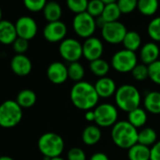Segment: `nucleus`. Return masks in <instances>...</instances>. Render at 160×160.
I'll return each instance as SVG.
<instances>
[{
    "instance_id": "obj_1",
    "label": "nucleus",
    "mask_w": 160,
    "mask_h": 160,
    "mask_svg": "<svg viewBox=\"0 0 160 160\" xmlns=\"http://www.w3.org/2000/svg\"><path fill=\"white\" fill-rule=\"evenodd\" d=\"M70 100L77 109L88 112L97 107L99 96L93 84L88 82L82 81L75 82L71 87Z\"/></svg>"
},
{
    "instance_id": "obj_2",
    "label": "nucleus",
    "mask_w": 160,
    "mask_h": 160,
    "mask_svg": "<svg viewBox=\"0 0 160 160\" xmlns=\"http://www.w3.org/2000/svg\"><path fill=\"white\" fill-rule=\"evenodd\" d=\"M112 140L122 149H130L138 143L139 131L128 121H118L112 128Z\"/></svg>"
},
{
    "instance_id": "obj_3",
    "label": "nucleus",
    "mask_w": 160,
    "mask_h": 160,
    "mask_svg": "<svg viewBox=\"0 0 160 160\" xmlns=\"http://www.w3.org/2000/svg\"><path fill=\"white\" fill-rule=\"evenodd\" d=\"M114 99L117 107L128 113L140 108L142 97L140 91L134 85L123 84L117 88Z\"/></svg>"
},
{
    "instance_id": "obj_4",
    "label": "nucleus",
    "mask_w": 160,
    "mask_h": 160,
    "mask_svg": "<svg viewBox=\"0 0 160 160\" xmlns=\"http://www.w3.org/2000/svg\"><path fill=\"white\" fill-rule=\"evenodd\" d=\"M38 148L45 158H58L64 151L65 143L62 137L53 132L42 134L38 141Z\"/></svg>"
},
{
    "instance_id": "obj_5",
    "label": "nucleus",
    "mask_w": 160,
    "mask_h": 160,
    "mask_svg": "<svg viewBox=\"0 0 160 160\" xmlns=\"http://www.w3.org/2000/svg\"><path fill=\"white\" fill-rule=\"evenodd\" d=\"M22 118V108L16 100H6L0 106V126L4 128L16 127Z\"/></svg>"
},
{
    "instance_id": "obj_6",
    "label": "nucleus",
    "mask_w": 160,
    "mask_h": 160,
    "mask_svg": "<svg viewBox=\"0 0 160 160\" xmlns=\"http://www.w3.org/2000/svg\"><path fill=\"white\" fill-rule=\"evenodd\" d=\"M112 66L113 69L121 73L132 72L138 65V57L136 52L123 49L117 51L112 57Z\"/></svg>"
},
{
    "instance_id": "obj_7",
    "label": "nucleus",
    "mask_w": 160,
    "mask_h": 160,
    "mask_svg": "<svg viewBox=\"0 0 160 160\" xmlns=\"http://www.w3.org/2000/svg\"><path fill=\"white\" fill-rule=\"evenodd\" d=\"M72 27L79 37L85 39L89 38L93 36L97 28L96 19L87 12L75 15L72 21Z\"/></svg>"
},
{
    "instance_id": "obj_8",
    "label": "nucleus",
    "mask_w": 160,
    "mask_h": 160,
    "mask_svg": "<svg viewBox=\"0 0 160 160\" xmlns=\"http://www.w3.org/2000/svg\"><path fill=\"white\" fill-rule=\"evenodd\" d=\"M96 120L98 127H113L118 121V111L116 107L110 103H102L95 108Z\"/></svg>"
},
{
    "instance_id": "obj_9",
    "label": "nucleus",
    "mask_w": 160,
    "mask_h": 160,
    "mask_svg": "<svg viewBox=\"0 0 160 160\" xmlns=\"http://www.w3.org/2000/svg\"><path fill=\"white\" fill-rule=\"evenodd\" d=\"M59 53L61 57L67 62L74 63L79 62V60L83 56L82 44L72 38H65L59 45Z\"/></svg>"
},
{
    "instance_id": "obj_10",
    "label": "nucleus",
    "mask_w": 160,
    "mask_h": 160,
    "mask_svg": "<svg viewBox=\"0 0 160 160\" xmlns=\"http://www.w3.org/2000/svg\"><path fill=\"white\" fill-rule=\"evenodd\" d=\"M126 25L119 21L113 22H107L101 28V36L105 41L111 44L123 43V40L128 33Z\"/></svg>"
},
{
    "instance_id": "obj_11",
    "label": "nucleus",
    "mask_w": 160,
    "mask_h": 160,
    "mask_svg": "<svg viewBox=\"0 0 160 160\" xmlns=\"http://www.w3.org/2000/svg\"><path fill=\"white\" fill-rule=\"evenodd\" d=\"M18 38L30 40L34 38L38 33V24L36 21L29 16H22L15 22Z\"/></svg>"
},
{
    "instance_id": "obj_12",
    "label": "nucleus",
    "mask_w": 160,
    "mask_h": 160,
    "mask_svg": "<svg viewBox=\"0 0 160 160\" xmlns=\"http://www.w3.org/2000/svg\"><path fill=\"white\" fill-rule=\"evenodd\" d=\"M43 37L49 42H59L63 41L67 36L68 28L65 22L61 21L48 22L43 28Z\"/></svg>"
},
{
    "instance_id": "obj_13",
    "label": "nucleus",
    "mask_w": 160,
    "mask_h": 160,
    "mask_svg": "<svg viewBox=\"0 0 160 160\" xmlns=\"http://www.w3.org/2000/svg\"><path fill=\"white\" fill-rule=\"evenodd\" d=\"M103 51H104V46L102 41L95 37L86 38L82 44L83 57L90 62L100 59Z\"/></svg>"
},
{
    "instance_id": "obj_14",
    "label": "nucleus",
    "mask_w": 160,
    "mask_h": 160,
    "mask_svg": "<svg viewBox=\"0 0 160 160\" xmlns=\"http://www.w3.org/2000/svg\"><path fill=\"white\" fill-rule=\"evenodd\" d=\"M47 77L53 84H62L68 79V67L59 61L52 62L47 68Z\"/></svg>"
},
{
    "instance_id": "obj_15",
    "label": "nucleus",
    "mask_w": 160,
    "mask_h": 160,
    "mask_svg": "<svg viewBox=\"0 0 160 160\" xmlns=\"http://www.w3.org/2000/svg\"><path fill=\"white\" fill-rule=\"evenodd\" d=\"M12 72L19 77H25L32 71V62L24 54H15L10 61Z\"/></svg>"
},
{
    "instance_id": "obj_16",
    "label": "nucleus",
    "mask_w": 160,
    "mask_h": 160,
    "mask_svg": "<svg viewBox=\"0 0 160 160\" xmlns=\"http://www.w3.org/2000/svg\"><path fill=\"white\" fill-rule=\"evenodd\" d=\"M94 86L99 98H108L112 97V95H115L117 91L115 82L110 77L99 78L96 82Z\"/></svg>"
},
{
    "instance_id": "obj_17",
    "label": "nucleus",
    "mask_w": 160,
    "mask_h": 160,
    "mask_svg": "<svg viewBox=\"0 0 160 160\" xmlns=\"http://www.w3.org/2000/svg\"><path fill=\"white\" fill-rule=\"evenodd\" d=\"M18 38L16 26L13 22L8 20L0 22V42L5 45H12Z\"/></svg>"
},
{
    "instance_id": "obj_18",
    "label": "nucleus",
    "mask_w": 160,
    "mask_h": 160,
    "mask_svg": "<svg viewBox=\"0 0 160 160\" xmlns=\"http://www.w3.org/2000/svg\"><path fill=\"white\" fill-rule=\"evenodd\" d=\"M160 49L156 42H147L141 48L140 58L144 65H151L158 60Z\"/></svg>"
},
{
    "instance_id": "obj_19",
    "label": "nucleus",
    "mask_w": 160,
    "mask_h": 160,
    "mask_svg": "<svg viewBox=\"0 0 160 160\" xmlns=\"http://www.w3.org/2000/svg\"><path fill=\"white\" fill-rule=\"evenodd\" d=\"M101 139V130L98 126L89 125L87 126L82 133V140L84 144L93 146L98 143Z\"/></svg>"
},
{
    "instance_id": "obj_20",
    "label": "nucleus",
    "mask_w": 160,
    "mask_h": 160,
    "mask_svg": "<svg viewBox=\"0 0 160 160\" xmlns=\"http://www.w3.org/2000/svg\"><path fill=\"white\" fill-rule=\"evenodd\" d=\"M145 110L152 114H160V92L152 91L146 94L143 99Z\"/></svg>"
},
{
    "instance_id": "obj_21",
    "label": "nucleus",
    "mask_w": 160,
    "mask_h": 160,
    "mask_svg": "<svg viewBox=\"0 0 160 160\" xmlns=\"http://www.w3.org/2000/svg\"><path fill=\"white\" fill-rule=\"evenodd\" d=\"M43 16L48 21V22L60 21L62 16V7L55 1L47 2L43 9Z\"/></svg>"
},
{
    "instance_id": "obj_22",
    "label": "nucleus",
    "mask_w": 160,
    "mask_h": 160,
    "mask_svg": "<svg viewBox=\"0 0 160 160\" xmlns=\"http://www.w3.org/2000/svg\"><path fill=\"white\" fill-rule=\"evenodd\" d=\"M16 102L22 108L28 109L35 105L37 102V95L31 89H23L19 92L16 98Z\"/></svg>"
},
{
    "instance_id": "obj_23",
    "label": "nucleus",
    "mask_w": 160,
    "mask_h": 160,
    "mask_svg": "<svg viewBox=\"0 0 160 160\" xmlns=\"http://www.w3.org/2000/svg\"><path fill=\"white\" fill-rule=\"evenodd\" d=\"M128 156L129 160H150L151 149L147 146L137 143L128 149Z\"/></svg>"
},
{
    "instance_id": "obj_24",
    "label": "nucleus",
    "mask_w": 160,
    "mask_h": 160,
    "mask_svg": "<svg viewBox=\"0 0 160 160\" xmlns=\"http://www.w3.org/2000/svg\"><path fill=\"white\" fill-rule=\"evenodd\" d=\"M123 45L126 50L136 52L142 46V37L136 31H128L123 40Z\"/></svg>"
},
{
    "instance_id": "obj_25",
    "label": "nucleus",
    "mask_w": 160,
    "mask_h": 160,
    "mask_svg": "<svg viewBox=\"0 0 160 160\" xmlns=\"http://www.w3.org/2000/svg\"><path fill=\"white\" fill-rule=\"evenodd\" d=\"M128 121L136 128H142L147 122V113L145 110L138 108L128 114Z\"/></svg>"
},
{
    "instance_id": "obj_26",
    "label": "nucleus",
    "mask_w": 160,
    "mask_h": 160,
    "mask_svg": "<svg viewBox=\"0 0 160 160\" xmlns=\"http://www.w3.org/2000/svg\"><path fill=\"white\" fill-rule=\"evenodd\" d=\"M158 135L155 129L152 128H145L139 132L138 143L144 146H154L158 142Z\"/></svg>"
},
{
    "instance_id": "obj_27",
    "label": "nucleus",
    "mask_w": 160,
    "mask_h": 160,
    "mask_svg": "<svg viewBox=\"0 0 160 160\" xmlns=\"http://www.w3.org/2000/svg\"><path fill=\"white\" fill-rule=\"evenodd\" d=\"M121 14L122 12L118 7L117 2L113 1L111 4L105 5V8L101 17L105 20L106 22H113L118 21V19L121 17Z\"/></svg>"
},
{
    "instance_id": "obj_28",
    "label": "nucleus",
    "mask_w": 160,
    "mask_h": 160,
    "mask_svg": "<svg viewBox=\"0 0 160 160\" xmlns=\"http://www.w3.org/2000/svg\"><path fill=\"white\" fill-rule=\"evenodd\" d=\"M89 68H90L91 72L95 76L98 77V79H99V78L106 77V75L108 74V72L110 70V65L108 64L107 61L100 58V59L90 62Z\"/></svg>"
},
{
    "instance_id": "obj_29",
    "label": "nucleus",
    "mask_w": 160,
    "mask_h": 160,
    "mask_svg": "<svg viewBox=\"0 0 160 160\" xmlns=\"http://www.w3.org/2000/svg\"><path fill=\"white\" fill-rule=\"evenodd\" d=\"M158 2L157 0H140L137 8L144 16H152L158 9Z\"/></svg>"
},
{
    "instance_id": "obj_30",
    "label": "nucleus",
    "mask_w": 160,
    "mask_h": 160,
    "mask_svg": "<svg viewBox=\"0 0 160 160\" xmlns=\"http://www.w3.org/2000/svg\"><path fill=\"white\" fill-rule=\"evenodd\" d=\"M68 78L75 82H82L85 74L84 68L80 62L70 63L68 67Z\"/></svg>"
},
{
    "instance_id": "obj_31",
    "label": "nucleus",
    "mask_w": 160,
    "mask_h": 160,
    "mask_svg": "<svg viewBox=\"0 0 160 160\" xmlns=\"http://www.w3.org/2000/svg\"><path fill=\"white\" fill-rule=\"evenodd\" d=\"M105 4L103 0H92L88 3L87 7V13H89L95 19L100 17L104 11Z\"/></svg>"
},
{
    "instance_id": "obj_32",
    "label": "nucleus",
    "mask_w": 160,
    "mask_h": 160,
    "mask_svg": "<svg viewBox=\"0 0 160 160\" xmlns=\"http://www.w3.org/2000/svg\"><path fill=\"white\" fill-rule=\"evenodd\" d=\"M88 3L86 0H68L67 6L73 13L78 15L87 11Z\"/></svg>"
},
{
    "instance_id": "obj_33",
    "label": "nucleus",
    "mask_w": 160,
    "mask_h": 160,
    "mask_svg": "<svg viewBox=\"0 0 160 160\" xmlns=\"http://www.w3.org/2000/svg\"><path fill=\"white\" fill-rule=\"evenodd\" d=\"M147 32L149 37L154 40L160 42V16L154 18L148 24Z\"/></svg>"
},
{
    "instance_id": "obj_34",
    "label": "nucleus",
    "mask_w": 160,
    "mask_h": 160,
    "mask_svg": "<svg viewBox=\"0 0 160 160\" xmlns=\"http://www.w3.org/2000/svg\"><path fill=\"white\" fill-rule=\"evenodd\" d=\"M132 77L137 81H144L149 77L148 66L144 64H138L131 72Z\"/></svg>"
},
{
    "instance_id": "obj_35",
    "label": "nucleus",
    "mask_w": 160,
    "mask_h": 160,
    "mask_svg": "<svg viewBox=\"0 0 160 160\" xmlns=\"http://www.w3.org/2000/svg\"><path fill=\"white\" fill-rule=\"evenodd\" d=\"M148 70L149 78L151 79V81L154 83L160 85V60H158L155 63L149 65Z\"/></svg>"
},
{
    "instance_id": "obj_36",
    "label": "nucleus",
    "mask_w": 160,
    "mask_h": 160,
    "mask_svg": "<svg viewBox=\"0 0 160 160\" xmlns=\"http://www.w3.org/2000/svg\"><path fill=\"white\" fill-rule=\"evenodd\" d=\"M117 4L121 12L124 14L131 13L138 7V1L136 0H119Z\"/></svg>"
},
{
    "instance_id": "obj_37",
    "label": "nucleus",
    "mask_w": 160,
    "mask_h": 160,
    "mask_svg": "<svg viewBox=\"0 0 160 160\" xmlns=\"http://www.w3.org/2000/svg\"><path fill=\"white\" fill-rule=\"evenodd\" d=\"M47 2L45 0H25L24 1V6L25 8L32 11V12H38L44 9Z\"/></svg>"
},
{
    "instance_id": "obj_38",
    "label": "nucleus",
    "mask_w": 160,
    "mask_h": 160,
    "mask_svg": "<svg viewBox=\"0 0 160 160\" xmlns=\"http://www.w3.org/2000/svg\"><path fill=\"white\" fill-rule=\"evenodd\" d=\"M28 40L21 38H18L12 44V49L16 54H24V52L28 50Z\"/></svg>"
},
{
    "instance_id": "obj_39",
    "label": "nucleus",
    "mask_w": 160,
    "mask_h": 160,
    "mask_svg": "<svg viewBox=\"0 0 160 160\" xmlns=\"http://www.w3.org/2000/svg\"><path fill=\"white\" fill-rule=\"evenodd\" d=\"M68 160H86L85 153L79 147H73L68 152Z\"/></svg>"
},
{
    "instance_id": "obj_40",
    "label": "nucleus",
    "mask_w": 160,
    "mask_h": 160,
    "mask_svg": "<svg viewBox=\"0 0 160 160\" xmlns=\"http://www.w3.org/2000/svg\"><path fill=\"white\" fill-rule=\"evenodd\" d=\"M160 160V141L151 148V159Z\"/></svg>"
},
{
    "instance_id": "obj_41",
    "label": "nucleus",
    "mask_w": 160,
    "mask_h": 160,
    "mask_svg": "<svg viewBox=\"0 0 160 160\" xmlns=\"http://www.w3.org/2000/svg\"><path fill=\"white\" fill-rule=\"evenodd\" d=\"M90 160H110L108 156L104 153L101 152H98L95 153L94 155H92V157L90 158Z\"/></svg>"
},
{
    "instance_id": "obj_42",
    "label": "nucleus",
    "mask_w": 160,
    "mask_h": 160,
    "mask_svg": "<svg viewBox=\"0 0 160 160\" xmlns=\"http://www.w3.org/2000/svg\"><path fill=\"white\" fill-rule=\"evenodd\" d=\"M85 120L88 122H95L96 120V115H95V112L94 111H88L85 112Z\"/></svg>"
},
{
    "instance_id": "obj_43",
    "label": "nucleus",
    "mask_w": 160,
    "mask_h": 160,
    "mask_svg": "<svg viewBox=\"0 0 160 160\" xmlns=\"http://www.w3.org/2000/svg\"><path fill=\"white\" fill-rule=\"evenodd\" d=\"M96 22H97V26L100 27V29H101V28H102V27L107 23V22H105V20H104L101 16L96 19Z\"/></svg>"
},
{
    "instance_id": "obj_44",
    "label": "nucleus",
    "mask_w": 160,
    "mask_h": 160,
    "mask_svg": "<svg viewBox=\"0 0 160 160\" xmlns=\"http://www.w3.org/2000/svg\"><path fill=\"white\" fill-rule=\"evenodd\" d=\"M0 160H14L12 158H10V157H6V156H4V157H2Z\"/></svg>"
},
{
    "instance_id": "obj_45",
    "label": "nucleus",
    "mask_w": 160,
    "mask_h": 160,
    "mask_svg": "<svg viewBox=\"0 0 160 160\" xmlns=\"http://www.w3.org/2000/svg\"><path fill=\"white\" fill-rule=\"evenodd\" d=\"M51 160H65L64 158H60V157H58V158H51Z\"/></svg>"
}]
</instances>
